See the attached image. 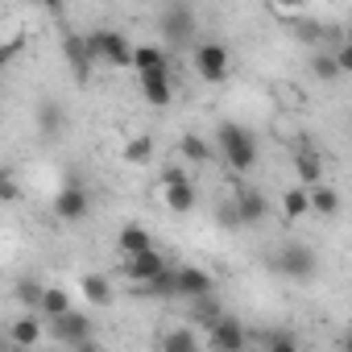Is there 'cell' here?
Returning <instances> with one entry per match:
<instances>
[{"label": "cell", "mask_w": 352, "mask_h": 352, "mask_svg": "<svg viewBox=\"0 0 352 352\" xmlns=\"http://www.w3.org/2000/svg\"><path fill=\"white\" fill-rule=\"evenodd\" d=\"M63 54H67V63H71L75 79H87V71H91V63H96L91 42H87V38H67V42H63Z\"/></svg>", "instance_id": "cell-14"}, {"label": "cell", "mask_w": 352, "mask_h": 352, "mask_svg": "<svg viewBox=\"0 0 352 352\" xmlns=\"http://www.w3.org/2000/svg\"><path fill=\"white\" fill-rule=\"evenodd\" d=\"M216 145H220V153H224V162H228V170H236V174H245V170H253L257 166V137L245 129V124H236V120H224L220 124V133H216Z\"/></svg>", "instance_id": "cell-1"}, {"label": "cell", "mask_w": 352, "mask_h": 352, "mask_svg": "<svg viewBox=\"0 0 352 352\" xmlns=\"http://www.w3.org/2000/svg\"><path fill=\"white\" fill-rule=\"evenodd\" d=\"M137 79H141V96H145V104H153V108H166V104L174 100V79H170V67L141 71Z\"/></svg>", "instance_id": "cell-9"}, {"label": "cell", "mask_w": 352, "mask_h": 352, "mask_svg": "<svg viewBox=\"0 0 352 352\" xmlns=\"http://www.w3.org/2000/svg\"><path fill=\"white\" fill-rule=\"evenodd\" d=\"M34 311L46 315V319H58V315L75 311V307H71V290H67V286H42V298H38Z\"/></svg>", "instance_id": "cell-16"}, {"label": "cell", "mask_w": 352, "mask_h": 352, "mask_svg": "<svg viewBox=\"0 0 352 352\" xmlns=\"http://www.w3.org/2000/svg\"><path fill=\"white\" fill-rule=\"evenodd\" d=\"M116 245H120V253H145V249H153V236L141 228V224H124L120 232H116Z\"/></svg>", "instance_id": "cell-20"}, {"label": "cell", "mask_w": 352, "mask_h": 352, "mask_svg": "<svg viewBox=\"0 0 352 352\" xmlns=\"http://www.w3.org/2000/svg\"><path fill=\"white\" fill-rule=\"evenodd\" d=\"M50 327H54V340L67 344V348H87L91 344V319L79 315V311H67V315L50 319Z\"/></svg>", "instance_id": "cell-5"}, {"label": "cell", "mask_w": 352, "mask_h": 352, "mask_svg": "<svg viewBox=\"0 0 352 352\" xmlns=\"http://www.w3.org/2000/svg\"><path fill=\"white\" fill-rule=\"evenodd\" d=\"M311 216L336 220V216H340V191L327 187V183H315V187H311Z\"/></svg>", "instance_id": "cell-17"}, {"label": "cell", "mask_w": 352, "mask_h": 352, "mask_svg": "<svg viewBox=\"0 0 352 352\" xmlns=\"http://www.w3.org/2000/svg\"><path fill=\"white\" fill-rule=\"evenodd\" d=\"M5 199H9V204L17 199V183H13V174H5Z\"/></svg>", "instance_id": "cell-30"}, {"label": "cell", "mask_w": 352, "mask_h": 352, "mask_svg": "<svg viewBox=\"0 0 352 352\" xmlns=\"http://www.w3.org/2000/svg\"><path fill=\"white\" fill-rule=\"evenodd\" d=\"M162 348H166V352H191V348H199V336L187 331V327H183V331H166V336H162Z\"/></svg>", "instance_id": "cell-26"}, {"label": "cell", "mask_w": 352, "mask_h": 352, "mask_svg": "<svg viewBox=\"0 0 352 352\" xmlns=\"http://www.w3.org/2000/svg\"><path fill=\"white\" fill-rule=\"evenodd\" d=\"M270 5H274V9H282V13H298L307 0H270Z\"/></svg>", "instance_id": "cell-29"}, {"label": "cell", "mask_w": 352, "mask_h": 352, "mask_svg": "<svg viewBox=\"0 0 352 352\" xmlns=\"http://www.w3.org/2000/svg\"><path fill=\"white\" fill-rule=\"evenodd\" d=\"M208 348H224V352H241L245 344H249V336H245V327H241V319H232V315H220L212 327H208V340H204Z\"/></svg>", "instance_id": "cell-8"}, {"label": "cell", "mask_w": 352, "mask_h": 352, "mask_svg": "<svg viewBox=\"0 0 352 352\" xmlns=\"http://www.w3.org/2000/svg\"><path fill=\"white\" fill-rule=\"evenodd\" d=\"M311 75H315L319 83H331V79H340L344 71H340V63H336L331 50H319V54H311Z\"/></svg>", "instance_id": "cell-23"}, {"label": "cell", "mask_w": 352, "mask_h": 352, "mask_svg": "<svg viewBox=\"0 0 352 352\" xmlns=\"http://www.w3.org/2000/svg\"><path fill=\"white\" fill-rule=\"evenodd\" d=\"M294 174H298V183H307V187H315L319 183V157L315 153H294Z\"/></svg>", "instance_id": "cell-25"}, {"label": "cell", "mask_w": 352, "mask_h": 352, "mask_svg": "<svg viewBox=\"0 0 352 352\" xmlns=\"http://www.w3.org/2000/svg\"><path fill=\"white\" fill-rule=\"evenodd\" d=\"M166 270V257L157 249H145V253H124V278L133 286H149L157 274Z\"/></svg>", "instance_id": "cell-7"}, {"label": "cell", "mask_w": 352, "mask_h": 352, "mask_svg": "<svg viewBox=\"0 0 352 352\" xmlns=\"http://www.w3.org/2000/svg\"><path fill=\"white\" fill-rule=\"evenodd\" d=\"M315 270H319V261H315L311 245H286V249L278 253V274H286V278H294V282L315 278Z\"/></svg>", "instance_id": "cell-4"}, {"label": "cell", "mask_w": 352, "mask_h": 352, "mask_svg": "<svg viewBox=\"0 0 352 352\" xmlns=\"http://www.w3.org/2000/svg\"><path fill=\"white\" fill-rule=\"evenodd\" d=\"M46 323H50V319L38 315V311L13 319V323H9V344H13V348H38V344L46 340Z\"/></svg>", "instance_id": "cell-10"}, {"label": "cell", "mask_w": 352, "mask_h": 352, "mask_svg": "<svg viewBox=\"0 0 352 352\" xmlns=\"http://www.w3.org/2000/svg\"><path fill=\"white\" fill-rule=\"evenodd\" d=\"M124 162L129 166H149L153 162V137H145V133L141 137H129L124 141Z\"/></svg>", "instance_id": "cell-21"}, {"label": "cell", "mask_w": 352, "mask_h": 352, "mask_svg": "<svg viewBox=\"0 0 352 352\" xmlns=\"http://www.w3.org/2000/svg\"><path fill=\"white\" fill-rule=\"evenodd\" d=\"M162 34H166V42L170 46H183V42H191V30H195V17H191V9L187 5H174V9H166L162 13Z\"/></svg>", "instance_id": "cell-11"}, {"label": "cell", "mask_w": 352, "mask_h": 352, "mask_svg": "<svg viewBox=\"0 0 352 352\" xmlns=\"http://www.w3.org/2000/svg\"><path fill=\"white\" fill-rule=\"evenodd\" d=\"M83 294H87V302H100V307H108L112 302V282L104 278V274H83Z\"/></svg>", "instance_id": "cell-22"}, {"label": "cell", "mask_w": 352, "mask_h": 352, "mask_svg": "<svg viewBox=\"0 0 352 352\" xmlns=\"http://www.w3.org/2000/svg\"><path fill=\"white\" fill-rule=\"evenodd\" d=\"M38 5H42L46 13H63V5H67V0H38Z\"/></svg>", "instance_id": "cell-31"}, {"label": "cell", "mask_w": 352, "mask_h": 352, "mask_svg": "<svg viewBox=\"0 0 352 352\" xmlns=\"http://www.w3.org/2000/svg\"><path fill=\"white\" fill-rule=\"evenodd\" d=\"M179 149H183L187 162H212V153H216V149H212L204 137H195V133H187V137L179 141Z\"/></svg>", "instance_id": "cell-24"}, {"label": "cell", "mask_w": 352, "mask_h": 352, "mask_svg": "<svg viewBox=\"0 0 352 352\" xmlns=\"http://www.w3.org/2000/svg\"><path fill=\"white\" fill-rule=\"evenodd\" d=\"M87 42H91V54H96V63H108V67H133V42L120 34V30H96V34H87Z\"/></svg>", "instance_id": "cell-3"}, {"label": "cell", "mask_w": 352, "mask_h": 352, "mask_svg": "<svg viewBox=\"0 0 352 352\" xmlns=\"http://www.w3.org/2000/svg\"><path fill=\"white\" fill-rule=\"evenodd\" d=\"M87 212H91V199H87V191H83L79 183L58 187V195H54V216H58V220L79 224V220H87Z\"/></svg>", "instance_id": "cell-6"}, {"label": "cell", "mask_w": 352, "mask_h": 352, "mask_svg": "<svg viewBox=\"0 0 352 352\" xmlns=\"http://www.w3.org/2000/svg\"><path fill=\"white\" fill-rule=\"evenodd\" d=\"M157 67H170L166 46L145 42V46H137V50H133V71H137V75H141V71H157Z\"/></svg>", "instance_id": "cell-19"}, {"label": "cell", "mask_w": 352, "mask_h": 352, "mask_svg": "<svg viewBox=\"0 0 352 352\" xmlns=\"http://www.w3.org/2000/svg\"><path fill=\"white\" fill-rule=\"evenodd\" d=\"M307 216H311V187H307V183L286 187V191H282V220L298 224V220H307Z\"/></svg>", "instance_id": "cell-13"}, {"label": "cell", "mask_w": 352, "mask_h": 352, "mask_svg": "<svg viewBox=\"0 0 352 352\" xmlns=\"http://www.w3.org/2000/svg\"><path fill=\"white\" fill-rule=\"evenodd\" d=\"M348 42H352V30H348Z\"/></svg>", "instance_id": "cell-32"}, {"label": "cell", "mask_w": 352, "mask_h": 352, "mask_svg": "<svg viewBox=\"0 0 352 352\" xmlns=\"http://www.w3.org/2000/svg\"><path fill=\"white\" fill-rule=\"evenodd\" d=\"M261 344H265V348H274V352H290V348H298V340H294V336H286V331L261 336Z\"/></svg>", "instance_id": "cell-27"}, {"label": "cell", "mask_w": 352, "mask_h": 352, "mask_svg": "<svg viewBox=\"0 0 352 352\" xmlns=\"http://www.w3.org/2000/svg\"><path fill=\"white\" fill-rule=\"evenodd\" d=\"M179 294H183V298H204V294H212V274L199 270V265H183V270H179Z\"/></svg>", "instance_id": "cell-15"}, {"label": "cell", "mask_w": 352, "mask_h": 352, "mask_svg": "<svg viewBox=\"0 0 352 352\" xmlns=\"http://www.w3.org/2000/svg\"><path fill=\"white\" fill-rule=\"evenodd\" d=\"M191 67L204 83H224L232 71V54L224 42H195L191 46Z\"/></svg>", "instance_id": "cell-2"}, {"label": "cell", "mask_w": 352, "mask_h": 352, "mask_svg": "<svg viewBox=\"0 0 352 352\" xmlns=\"http://www.w3.org/2000/svg\"><path fill=\"white\" fill-rule=\"evenodd\" d=\"M232 208H236V220H241V224H257V220H265V199H261L257 191H249V187H236Z\"/></svg>", "instance_id": "cell-18"}, {"label": "cell", "mask_w": 352, "mask_h": 352, "mask_svg": "<svg viewBox=\"0 0 352 352\" xmlns=\"http://www.w3.org/2000/svg\"><path fill=\"white\" fill-rule=\"evenodd\" d=\"M331 54H336V63H340V71H344V75H352V42H340V46H336Z\"/></svg>", "instance_id": "cell-28"}, {"label": "cell", "mask_w": 352, "mask_h": 352, "mask_svg": "<svg viewBox=\"0 0 352 352\" xmlns=\"http://www.w3.org/2000/svg\"><path fill=\"white\" fill-rule=\"evenodd\" d=\"M162 199H166V208H170L174 216H187V212H195V208H199V191H195V183H191V179L162 183Z\"/></svg>", "instance_id": "cell-12"}]
</instances>
